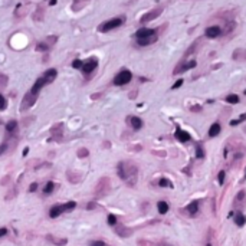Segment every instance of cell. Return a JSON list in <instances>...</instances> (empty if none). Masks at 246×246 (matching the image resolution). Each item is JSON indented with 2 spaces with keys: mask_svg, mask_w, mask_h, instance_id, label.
Here are the masks:
<instances>
[{
  "mask_svg": "<svg viewBox=\"0 0 246 246\" xmlns=\"http://www.w3.org/2000/svg\"><path fill=\"white\" fill-rule=\"evenodd\" d=\"M43 76L46 78L48 83H51V82H53V81H55V78H58V71H56L55 68H51V69H48V71L45 72Z\"/></svg>",
  "mask_w": 246,
  "mask_h": 246,
  "instance_id": "19",
  "label": "cell"
},
{
  "mask_svg": "<svg viewBox=\"0 0 246 246\" xmlns=\"http://www.w3.org/2000/svg\"><path fill=\"white\" fill-rule=\"evenodd\" d=\"M107 222L110 226H115V225H117V216H115V214H108Z\"/></svg>",
  "mask_w": 246,
  "mask_h": 246,
  "instance_id": "33",
  "label": "cell"
},
{
  "mask_svg": "<svg viewBox=\"0 0 246 246\" xmlns=\"http://www.w3.org/2000/svg\"><path fill=\"white\" fill-rule=\"evenodd\" d=\"M4 235H7V229L6 227H0V238H3Z\"/></svg>",
  "mask_w": 246,
  "mask_h": 246,
  "instance_id": "48",
  "label": "cell"
},
{
  "mask_svg": "<svg viewBox=\"0 0 246 246\" xmlns=\"http://www.w3.org/2000/svg\"><path fill=\"white\" fill-rule=\"evenodd\" d=\"M46 83H48L46 78H45V76H42V78H39V79H38L35 83H33V87H32V89H30V92H32V94H36V95H38V94H39V91L45 87V85H46Z\"/></svg>",
  "mask_w": 246,
  "mask_h": 246,
  "instance_id": "12",
  "label": "cell"
},
{
  "mask_svg": "<svg viewBox=\"0 0 246 246\" xmlns=\"http://www.w3.org/2000/svg\"><path fill=\"white\" fill-rule=\"evenodd\" d=\"M79 2H81V4H83L85 2H88V0H75V3H79Z\"/></svg>",
  "mask_w": 246,
  "mask_h": 246,
  "instance_id": "54",
  "label": "cell"
},
{
  "mask_svg": "<svg viewBox=\"0 0 246 246\" xmlns=\"http://www.w3.org/2000/svg\"><path fill=\"white\" fill-rule=\"evenodd\" d=\"M28 15V6H22V4H17L16 9H15V17L16 19H22Z\"/></svg>",
  "mask_w": 246,
  "mask_h": 246,
  "instance_id": "17",
  "label": "cell"
},
{
  "mask_svg": "<svg viewBox=\"0 0 246 246\" xmlns=\"http://www.w3.org/2000/svg\"><path fill=\"white\" fill-rule=\"evenodd\" d=\"M132 78V74L128 69H123L121 72H118L114 78V85L117 87H123V85H127Z\"/></svg>",
  "mask_w": 246,
  "mask_h": 246,
  "instance_id": "3",
  "label": "cell"
},
{
  "mask_svg": "<svg viewBox=\"0 0 246 246\" xmlns=\"http://www.w3.org/2000/svg\"><path fill=\"white\" fill-rule=\"evenodd\" d=\"M36 189H38V183H32L30 186H29V191L32 193V191H36Z\"/></svg>",
  "mask_w": 246,
  "mask_h": 246,
  "instance_id": "47",
  "label": "cell"
},
{
  "mask_svg": "<svg viewBox=\"0 0 246 246\" xmlns=\"http://www.w3.org/2000/svg\"><path fill=\"white\" fill-rule=\"evenodd\" d=\"M28 153H29V148L26 147V148L23 150V157H25V155H28Z\"/></svg>",
  "mask_w": 246,
  "mask_h": 246,
  "instance_id": "53",
  "label": "cell"
},
{
  "mask_svg": "<svg viewBox=\"0 0 246 246\" xmlns=\"http://www.w3.org/2000/svg\"><path fill=\"white\" fill-rule=\"evenodd\" d=\"M56 3H58V0H49V4H51V6H55Z\"/></svg>",
  "mask_w": 246,
  "mask_h": 246,
  "instance_id": "51",
  "label": "cell"
},
{
  "mask_svg": "<svg viewBox=\"0 0 246 246\" xmlns=\"http://www.w3.org/2000/svg\"><path fill=\"white\" fill-rule=\"evenodd\" d=\"M235 222H236V225H238L239 227H242V226H245L246 217L242 213H236V216H235Z\"/></svg>",
  "mask_w": 246,
  "mask_h": 246,
  "instance_id": "23",
  "label": "cell"
},
{
  "mask_svg": "<svg viewBox=\"0 0 246 246\" xmlns=\"http://www.w3.org/2000/svg\"><path fill=\"white\" fill-rule=\"evenodd\" d=\"M161 13H163V6H160V7H155L154 10H151V12H148V13H145V15H143V16H141V19H140V22H141V23H147V22H150V20L157 19V17H159Z\"/></svg>",
  "mask_w": 246,
  "mask_h": 246,
  "instance_id": "7",
  "label": "cell"
},
{
  "mask_svg": "<svg viewBox=\"0 0 246 246\" xmlns=\"http://www.w3.org/2000/svg\"><path fill=\"white\" fill-rule=\"evenodd\" d=\"M196 159H204V150L200 145H196Z\"/></svg>",
  "mask_w": 246,
  "mask_h": 246,
  "instance_id": "32",
  "label": "cell"
},
{
  "mask_svg": "<svg viewBox=\"0 0 246 246\" xmlns=\"http://www.w3.org/2000/svg\"><path fill=\"white\" fill-rule=\"evenodd\" d=\"M174 135H176V138L179 140L180 143H187V141L191 138L189 132H187V131H183V130H180V128L177 130V131H176Z\"/></svg>",
  "mask_w": 246,
  "mask_h": 246,
  "instance_id": "16",
  "label": "cell"
},
{
  "mask_svg": "<svg viewBox=\"0 0 246 246\" xmlns=\"http://www.w3.org/2000/svg\"><path fill=\"white\" fill-rule=\"evenodd\" d=\"M123 23H124V17H112V19H110V20H107V22H104V23L99 25L98 32L107 33V32H110V30H112V29L119 28Z\"/></svg>",
  "mask_w": 246,
  "mask_h": 246,
  "instance_id": "2",
  "label": "cell"
},
{
  "mask_svg": "<svg viewBox=\"0 0 246 246\" xmlns=\"http://www.w3.org/2000/svg\"><path fill=\"white\" fill-rule=\"evenodd\" d=\"M66 177H68V180L71 183H74V184H76V183H79V180H81V174H78V173H75L74 170H69L66 173Z\"/></svg>",
  "mask_w": 246,
  "mask_h": 246,
  "instance_id": "21",
  "label": "cell"
},
{
  "mask_svg": "<svg viewBox=\"0 0 246 246\" xmlns=\"http://www.w3.org/2000/svg\"><path fill=\"white\" fill-rule=\"evenodd\" d=\"M51 134L53 135L52 140H60L62 138V134H64V124L58 123V124H55V125H52Z\"/></svg>",
  "mask_w": 246,
  "mask_h": 246,
  "instance_id": "9",
  "label": "cell"
},
{
  "mask_svg": "<svg viewBox=\"0 0 246 246\" xmlns=\"http://www.w3.org/2000/svg\"><path fill=\"white\" fill-rule=\"evenodd\" d=\"M157 209H159L160 214H166L168 212V204H167V202H159L157 203Z\"/></svg>",
  "mask_w": 246,
  "mask_h": 246,
  "instance_id": "24",
  "label": "cell"
},
{
  "mask_svg": "<svg viewBox=\"0 0 246 246\" xmlns=\"http://www.w3.org/2000/svg\"><path fill=\"white\" fill-rule=\"evenodd\" d=\"M127 121L134 130H141L143 128V119L138 118V117H128Z\"/></svg>",
  "mask_w": 246,
  "mask_h": 246,
  "instance_id": "15",
  "label": "cell"
},
{
  "mask_svg": "<svg viewBox=\"0 0 246 246\" xmlns=\"http://www.w3.org/2000/svg\"><path fill=\"white\" fill-rule=\"evenodd\" d=\"M245 119H246V115H242V117H240L239 119H232V121H230V125H233V127H235V125L240 124L242 121H245Z\"/></svg>",
  "mask_w": 246,
  "mask_h": 246,
  "instance_id": "38",
  "label": "cell"
},
{
  "mask_svg": "<svg viewBox=\"0 0 246 246\" xmlns=\"http://www.w3.org/2000/svg\"><path fill=\"white\" fill-rule=\"evenodd\" d=\"M53 189H55L53 181H48V183H46V186H45V189H43V193H45V195H51L52 191H53Z\"/></svg>",
  "mask_w": 246,
  "mask_h": 246,
  "instance_id": "29",
  "label": "cell"
},
{
  "mask_svg": "<svg viewBox=\"0 0 246 246\" xmlns=\"http://www.w3.org/2000/svg\"><path fill=\"white\" fill-rule=\"evenodd\" d=\"M16 128H17V123L15 119H12V121H9V123L6 124V130H7L9 132H15Z\"/></svg>",
  "mask_w": 246,
  "mask_h": 246,
  "instance_id": "26",
  "label": "cell"
},
{
  "mask_svg": "<svg viewBox=\"0 0 246 246\" xmlns=\"http://www.w3.org/2000/svg\"><path fill=\"white\" fill-rule=\"evenodd\" d=\"M155 35V29H148V28H143L138 29L135 32V38L137 39H144V38H150V36Z\"/></svg>",
  "mask_w": 246,
  "mask_h": 246,
  "instance_id": "10",
  "label": "cell"
},
{
  "mask_svg": "<svg viewBox=\"0 0 246 246\" xmlns=\"http://www.w3.org/2000/svg\"><path fill=\"white\" fill-rule=\"evenodd\" d=\"M119 179H123L128 186H134L137 181V174H138V167L131 161H121L117 167Z\"/></svg>",
  "mask_w": 246,
  "mask_h": 246,
  "instance_id": "1",
  "label": "cell"
},
{
  "mask_svg": "<svg viewBox=\"0 0 246 246\" xmlns=\"http://www.w3.org/2000/svg\"><path fill=\"white\" fill-rule=\"evenodd\" d=\"M62 212H65L64 204H55V206L51 207V210H49V216H51L52 219H55V217H58V216H60Z\"/></svg>",
  "mask_w": 246,
  "mask_h": 246,
  "instance_id": "14",
  "label": "cell"
},
{
  "mask_svg": "<svg viewBox=\"0 0 246 246\" xmlns=\"http://www.w3.org/2000/svg\"><path fill=\"white\" fill-rule=\"evenodd\" d=\"M7 82H9V78L3 74H0V89H3V88L7 87Z\"/></svg>",
  "mask_w": 246,
  "mask_h": 246,
  "instance_id": "31",
  "label": "cell"
},
{
  "mask_svg": "<svg viewBox=\"0 0 246 246\" xmlns=\"http://www.w3.org/2000/svg\"><path fill=\"white\" fill-rule=\"evenodd\" d=\"M88 155H89V151H88L87 148H81V150H78V157H79V159H87Z\"/></svg>",
  "mask_w": 246,
  "mask_h": 246,
  "instance_id": "34",
  "label": "cell"
},
{
  "mask_svg": "<svg viewBox=\"0 0 246 246\" xmlns=\"http://www.w3.org/2000/svg\"><path fill=\"white\" fill-rule=\"evenodd\" d=\"M6 147H7L6 144H0V155H2L4 151H6Z\"/></svg>",
  "mask_w": 246,
  "mask_h": 246,
  "instance_id": "49",
  "label": "cell"
},
{
  "mask_svg": "<svg viewBox=\"0 0 246 246\" xmlns=\"http://www.w3.org/2000/svg\"><path fill=\"white\" fill-rule=\"evenodd\" d=\"M111 189V183H110V179L108 177H102V179L98 181L95 187V195L96 196H102V195H107L108 191Z\"/></svg>",
  "mask_w": 246,
  "mask_h": 246,
  "instance_id": "4",
  "label": "cell"
},
{
  "mask_svg": "<svg viewBox=\"0 0 246 246\" xmlns=\"http://www.w3.org/2000/svg\"><path fill=\"white\" fill-rule=\"evenodd\" d=\"M82 64L83 62L81 59H75L74 62H72V66L75 68V69H81V68H82Z\"/></svg>",
  "mask_w": 246,
  "mask_h": 246,
  "instance_id": "39",
  "label": "cell"
},
{
  "mask_svg": "<svg viewBox=\"0 0 246 246\" xmlns=\"http://www.w3.org/2000/svg\"><path fill=\"white\" fill-rule=\"evenodd\" d=\"M49 48H51V46H49V45L46 43L45 40H43V42H39V43L36 45V49H38L39 52H48Z\"/></svg>",
  "mask_w": 246,
  "mask_h": 246,
  "instance_id": "27",
  "label": "cell"
},
{
  "mask_svg": "<svg viewBox=\"0 0 246 246\" xmlns=\"http://www.w3.org/2000/svg\"><path fill=\"white\" fill-rule=\"evenodd\" d=\"M183 85V79H179V81H176L174 82V85L171 87V89H177V88H180Z\"/></svg>",
  "mask_w": 246,
  "mask_h": 246,
  "instance_id": "44",
  "label": "cell"
},
{
  "mask_svg": "<svg viewBox=\"0 0 246 246\" xmlns=\"http://www.w3.org/2000/svg\"><path fill=\"white\" fill-rule=\"evenodd\" d=\"M64 207H65V210H74V209L76 207V203L75 202H68L64 204Z\"/></svg>",
  "mask_w": 246,
  "mask_h": 246,
  "instance_id": "36",
  "label": "cell"
},
{
  "mask_svg": "<svg viewBox=\"0 0 246 246\" xmlns=\"http://www.w3.org/2000/svg\"><path fill=\"white\" fill-rule=\"evenodd\" d=\"M220 124L219 123H214V124H212V127L209 128V135L210 137H216V135H219L220 134Z\"/></svg>",
  "mask_w": 246,
  "mask_h": 246,
  "instance_id": "22",
  "label": "cell"
},
{
  "mask_svg": "<svg viewBox=\"0 0 246 246\" xmlns=\"http://www.w3.org/2000/svg\"><path fill=\"white\" fill-rule=\"evenodd\" d=\"M89 246H105V243L102 240H94V242L89 243Z\"/></svg>",
  "mask_w": 246,
  "mask_h": 246,
  "instance_id": "43",
  "label": "cell"
},
{
  "mask_svg": "<svg viewBox=\"0 0 246 246\" xmlns=\"http://www.w3.org/2000/svg\"><path fill=\"white\" fill-rule=\"evenodd\" d=\"M245 193L246 191L245 190H240L238 193V197H236V200H243V199H245Z\"/></svg>",
  "mask_w": 246,
  "mask_h": 246,
  "instance_id": "46",
  "label": "cell"
},
{
  "mask_svg": "<svg viewBox=\"0 0 246 246\" xmlns=\"http://www.w3.org/2000/svg\"><path fill=\"white\" fill-rule=\"evenodd\" d=\"M159 184L161 187H168V186H171V183H170V180H167V179H161L159 181Z\"/></svg>",
  "mask_w": 246,
  "mask_h": 246,
  "instance_id": "40",
  "label": "cell"
},
{
  "mask_svg": "<svg viewBox=\"0 0 246 246\" xmlns=\"http://www.w3.org/2000/svg\"><path fill=\"white\" fill-rule=\"evenodd\" d=\"M197 45H199V40H197V42H195V43H193V46H191V48H189V49H187L186 55H191V53H193V52L196 51V48H197Z\"/></svg>",
  "mask_w": 246,
  "mask_h": 246,
  "instance_id": "41",
  "label": "cell"
},
{
  "mask_svg": "<svg viewBox=\"0 0 246 246\" xmlns=\"http://www.w3.org/2000/svg\"><path fill=\"white\" fill-rule=\"evenodd\" d=\"M217 180H219V184H223V183H225V171H220V173H219Z\"/></svg>",
  "mask_w": 246,
  "mask_h": 246,
  "instance_id": "42",
  "label": "cell"
},
{
  "mask_svg": "<svg viewBox=\"0 0 246 246\" xmlns=\"http://www.w3.org/2000/svg\"><path fill=\"white\" fill-rule=\"evenodd\" d=\"M36 99H38V95H36V94L28 92V94L23 96V102H22V105H20V110H22V111H26V110H29L30 107H33L35 102H36Z\"/></svg>",
  "mask_w": 246,
  "mask_h": 246,
  "instance_id": "6",
  "label": "cell"
},
{
  "mask_svg": "<svg viewBox=\"0 0 246 246\" xmlns=\"http://www.w3.org/2000/svg\"><path fill=\"white\" fill-rule=\"evenodd\" d=\"M101 96V94H94V95H91V98L92 99H96V98H99Z\"/></svg>",
  "mask_w": 246,
  "mask_h": 246,
  "instance_id": "52",
  "label": "cell"
},
{
  "mask_svg": "<svg viewBox=\"0 0 246 246\" xmlns=\"http://www.w3.org/2000/svg\"><path fill=\"white\" fill-rule=\"evenodd\" d=\"M245 94H246V89H245Z\"/></svg>",
  "mask_w": 246,
  "mask_h": 246,
  "instance_id": "56",
  "label": "cell"
},
{
  "mask_svg": "<svg viewBox=\"0 0 246 246\" xmlns=\"http://www.w3.org/2000/svg\"><path fill=\"white\" fill-rule=\"evenodd\" d=\"M95 203H88V206H87V209L88 210H91V209H95Z\"/></svg>",
  "mask_w": 246,
  "mask_h": 246,
  "instance_id": "50",
  "label": "cell"
},
{
  "mask_svg": "<svg viewBox=\"0 0 246 246\" xmlns=\"http://www.w3.org/2000/svg\"><path fill=\"white\" fill-rule=\"evenodd\" d=\"M114 232L118 236H121V238H128V236H131L132 235V230L130 229V227H125V226H114Z\"/></svg>",
  "mask_w": 246,
  "mask_h": 246,
  "instance_id": "11",
  "label": "cell"
},
{
  "mask_svg": "<svg viewBox=\"0 0 246 246\" xmlns=\"http://www.w3.org/2000/svg\"><path fill=\"white\" fill-rule=\"evenodd\" d=\"M48 239L51 240V242L55 243V245H58V246H64V245H66V243H68L66 239H55V238H52V236H48Z\"/></svg>",
  "mask_w": 246,
  "mask_h": 246,
  "instance_id": "28",
  "label": "cell"
},
{
  "mask_svg": "<svg viewBox=\"0 0 246 246\" xmlns=\"http://www.w3.org/2000/svg\"><path fill=\"white\" fill-rule=\"evenodd\" d=\"M187 210H189V213H190L191 216H195V214L197 213V210H199L197 202H191L190 204H189V207H187Z\"/></svg>",
  "mask_w": 246,
  "mask_h": 246,
  "instance_id": "25",
  "label": "cell"
},
{
  "mask_svg": "<svg viewBox=\"0 0 246 246\" xmlns=\"http://www.w3.org/2000/svg\"><path fill=\"white\" fill-rule=\"evenodd\" d=\"M196 66V60H190V62H186V64H180L174 68L173 74L174 75H179V74H183V72L189 71V69H193Z\"/></svg>",
  "mask_w": 246,
  "mask_h": 246,
  "instance_id": "8",
  "label": "cell"
},
{
  "mask_svg": "<svg viewBox=\"0 0 246 246\" xmlns=\"http://www.w3.org/2000/svg\"><path fill=\"white\" fill-rule=\"evenodd\" d=\"M204 35L207 36V38H217V36L222 35V29L219 28V26H210V28L206 29V32H204Z\"/></svg>",
  "mask_w": 246,
  "mask_h": 246,
  "instance_id": "13",
  "label": "cell"
},
{
  "mask_svg": "<svg viewBox=\"0 0 246 246\" xmlns=\"http://www.w3.org/2000/svg\"><path fill=\"white\" fill-rule=\"evenodd\" d=\"M96 66H98V59H96V58H88L82 64L81 71H82L85 75H89V74H92V72L95 71Z\"/></svg>",
  "mask_w": 246,
  "mask_h": 246,
  "instance_id": "5",
  "label": "cell"
},
{
  "mask_svg": "<svg viewBox=\"0 0 246 246\" xmlns=\"http://www.w3.org/2000/svg\"><path fill=\"white\" fill-rule=\"evenodd\" d=\"M45 19V9L42 4L38 6V9H35V13H33V20L36 22H42Z\"/></svg>",
  "mask_w": 246,
  "mask_h": 246,
  "instance_id": "18",
  "label": "cell"
},
{
  "mask_svg": "<svg viewBox=\"0 0 246 246\" xmlns=\"http://www.w3.org/2000/svg\"><path fill=\"white\" fill-rule=\"evenodd\" d=\"M226 102L229 104H238L239 102V96L236 94H230V95L226 96Z\"/></svg>",
  "mask_w": 246,
  "mask_h": 246,
  "instance_id": "30",
  "label": "cell"
},
{
  "mask_svg": "<svg viewBox=\"0 0 246 246\" xmlns=\"http://www.w3.org/2000/svg\"><path fill=\"white\" fill-rule=\"evenodd\" d=\"M190 111L191 112H200L202 111V107H200V105H193V107H190Z\"/></svg>",
  "mask_w": 246,
  "mask_h": 246,
  "instance_id": "45",
  "label": "cell"
},
{
  "mask_svg": "<svg viewBox=\"0 0 246 246\" xmlns=\"http://www.w3.org/2000/svg\"><path fill=\"white\" fill-rule=\"evenodd\" d=\"M155 40H157V35H153V36H150V38H144V39H137V43H138L140 46H147V45L154 43Z\"/></svg>",
  "mask_w": 246,
  "mask_h": 246,
  "instance_id": "20",
  "label": "cell"
},
{
  "mask_svg": "<svg viewBox=\"0 0 246 246\" xmlns=\"http://www.w3.org/2000/svg\"><path fill=\"white\" fill-rule=\"evenodd\" d=\"M56 40H58V38H56V36H49V38H46V39H45V42H46L49 46H52L53 43H56Z\"/></svg>",
  "mask_w": 246,
  "mask_h": 246,
  "instance_id": "37",
  "label": "cell"
},
{
  "mask_svg": "<svg viewBox=\"0 0 246 246\" xmlns=\"http://www.w3.org/2000/svg\"><path fill=\"white\" fill-rule=\"evenodd\" d=\"M245 179H246V173H245Z\"/></svg>",
  "mask_w": 246,
  "mask_h": 246,
  "instance_id": "55",
  "label": "cell"
},
{
  "mask_svg": "<svg viewBox=\"0 0 246 246\" xmlns=\"http://www.w3.org/2000/svg\"><path fill=\"white\" fill-rule=\"evenodd\" d=\"M7 108V101H6V98H4L2 94H0V111H3V110H6Z\"/></svg>",
  "mask_w": 246,
  "mask_h": 246,
  "instance_id": "35",
  "label": "cell"
}]
</instances>
